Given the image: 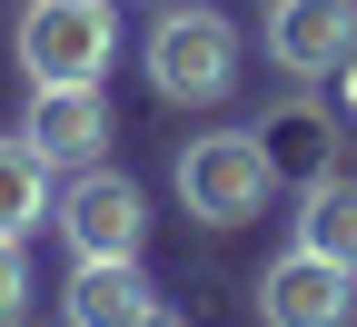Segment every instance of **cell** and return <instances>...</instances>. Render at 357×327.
Wrapping results in <instances>:
<instances>
[{
  "mask_svg": "<svg viewBox=\"0 0 357 327\" xmlns=\"http://www.w3.org/2000/svg\"><path fill=\"white\" fill-rule=\"evenodd\" d=\"M139 60H149V89H159V100L208 109V100L238 89V20L208 10V0H169V10L149 20V40H139Z\"/></svg>",
  "mask_w": 357,
  "mask_h": 327,
  "instance_id": "6da1fadb",
  "label": "cell"
},
{
  "mask_svg": "<svg viewBox=\"0 0 357 327\" xmlns=\"http://www.w3.org/2000/svg\"><path fill=\"white\" fill-rule=\"evenodd\" d=\"M268 189H278V169H268V139L258 129H208L178 149V199H189L199 228H238L268 208Z\"/></svg>",
  "mask_w": 357,
  "mask_h": 327,
  "instance_id": "7a4b0ae2",
  "label": "cell"
},
{
  "mask_svg": "<svg viewBox=\"0 0 357 327\" xmlns=\"http://www.w3.org/2000/svg\"><path fill=\"white\" fill-rule=\"evenodd\" d=\"M10 50L30 79H100L119 60V10L109 0H30Z\"/></svg>",
  "mask_w": 357,
  "mask_h": 327,
  "instance_id": "3957f363",
  "label": "cell"
},
{
  "mask_svg": "<svg viewBox=\"0 0 357 327\" xmlns=\"http://www.w3.org/2000/svg\"><path fill=\"white\" fill-rule=\"evenodd\" d=\"M50 218H60L70 258H139V248H149V199H139V178H119V169H100V159L60 189Z\"/></svg>",
  "mask_w": 357,
  "mask_h": 327,
  "instance_id": "277c9868",
  "label": "cell"
},
{
  "mask_svg": "<svg viewBox=\"0 0 357 327\" xmlns=\"http://www.w3.org/2000/svg\"><path fill=\"white\" fill-rule=\"evenodd\" d=\"M357 317V268L318 258V248H288L268 258L258 277V327H347Z\"/></svg>",
  "mask_w": 357,
  "mask_h": 327,
  "instance_id": "5b68a950",
  "label": "cell"
},
{
  "mask_svg": "<svg viewBox=\"0 0 357 327\" xmlns=\"http://www.w3.org/2000/svg\"><path fill=\"white\" fill-rule=\"evenodd\" d=\"M30 149L50 169H89L109 149V89L100 79H30Z\"/></svg>",
  "mask_w": 357,
  "mask_h": 327,
  "instance_id": "8992f818",
  "label": "cell"
},
{
  "mask_svg": "<svg viewBox=\"0 0 357 327\" xmlns=\"http://www.w3.org/2000/svg\"><path fill=\"white\" fill-rule=\"evenodd\" d=\"M268 60L288 79H328L357 60V0H268Z\"/></svg>",
  "mask_w": 357,
  "mask_h": 327,
  "instance_id": "52a82bcc",
  "label": "cell"
},
{
  "mask_svg": "<svg viewBox=\"0 0 357 327\" xmlns=\"http://www.w3.org/2000/svg\"><path fill=\"white\" fill-rule=\"evenodd\" d=\"M149 307H159V298H149L139 258H79V268H70V298H60L70 327H139Z\"/></svg>",
  "mask_w": 357,
  "mask_h": 327,
  "instance_id": "ba28073f",
  "label": "cell"
},
{
  "mask_svg": "<svg viewBox=\"0 0 357 327\" xmlns=\"http://www.w3.org/2000/svg\"><path fill=\"white\" fill-rule=\"evenodd\" d=\"M298 248L357 268V178H347V169H318V178L298 189Z\"/></svg>",
  "mask_w": 357,
  "mask_h": 327,
  "instance_id": "9c48e42d",
  "label": "cell"
},
{
  "mask_svg": "<svg viewBox=\"0 0 357 327\" xmlns=\"http://www.w3.org/2000/svg\"><path fill=\"white\" fill-rule=\"evenodd\" d=\"M50 208H60L50 199V159L30 149V129H10L0 139V238H30Z\"/></svg>",
  "mask_w": 357,
  "mask_h": 327,
  "instance_id": "30bf717a",
  "label": "cell"
},
{
  "mask_svg": "<svg viewBox=\"0 0 357 327\" xmlns=\"http://www.w3.org/2000/svg\"><path fill=\"white\" fill-rule=\"evenodd\" d=\"M328 109L318 100H288L278 119H258V139H268V169H278V178H298V189H307V178H318L328 169Z\"/></svg>",
  "mask_w": 357,
  "mask_h": 327,
  "instance_id": "8fae6325",
  "label": "cell"
},
{
  "mask_svg": "<svg viewBox=\"0 0 357 327\" xmlns=\"http://www.w3.org/2000/svg\"><path fill=\"white\" fill-rule=\"evenodd\" d=\"M20 317H30V248L0 238V327H20Z\"/></svg>",
  "mask_w": 357,
  "mask_h": 327,
  "instance_id": "7c38bea8",
  "label": "cell"
},
{
  "mask_svg": "<svg viewBox=\"0 0 357 327\" xmlns=\"http://www.w3.org/2000/svg\"><path fill=\"white\" fill-rule=\"evenodd\" d=\"M139 327H189V317H169V307H149V317H139Z\"/></svg>",
  "mask_w": 357,
  "mask_h": 327,
  "instance_id": "4fadbf2b",
  "label": "cell"
},
{
  "mask_svg": "<svg viewBox=\"0 0 357 327\" xmlns=\"http://www.w3.org/2000/svg\"><path fill=\"white\" fill-rule=\"evenodd\" d=\"M347 109H357V60H347Z\"/></svg>",
  "mask_w": 357,
  "mask_h": 327,
  "instance_id": "5bb4252c",
  "label": "cell"
}]
</instances>
